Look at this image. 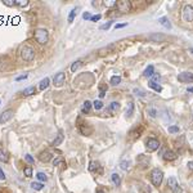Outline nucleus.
<instances>
[{"label":"nucleus","mask_w":193,"mask_h":193,"mask_svg":"<svg viewBox=\"0 0 193 193\" xmlns=\"http://www.w3.org/2000/svg\"><path fill=\"white\" fill-rule=\"evenodd\" d=\"M35 93H36V88L35 86H28V88H26L23 90V95H26V97L32 95V94H35Z\"/></svg>","instance_id":"obj_26"},{"label":"nucleus","mask_w":193,"mask_h":193,"mask_svg":"<svg viewBox=\"0 0 193 193\" xmlns=\"http://www.w3.org/2000/svg\"><path fill=\"white\" fill-rule=\"evenodd\" d=\"M189 51H191V53H193V49H189Z\"/></svg>","instance_id":"obj_57"},{"label":"nucleus","mask_w":193,"mask_h":193,"mask_svg":"<svg viewBox=\"0 0 193 193\" xmlns=\"http://www.w3.org/2000/svg\"><path fill=\"white\" fill-rule=\"evenodd\" d=\"M83 18L84 19H92V14H90L89 12H85L84 14H83Z\"/></svg>","instance_id":"obj_47"},{"label":"nucleus","mask_w":193,"mask_h":193,"mask_svg":"<svg viewBox=\"0 0 193 193\" xmlns=\"http://www.w3.org/2000/svg\"><path fill=\"white\" fill-rule=\"evenodd\" d=\"M106 90H107V85H106V84L99 85V92H104V93H106Z\"/></svg>","instance_id":"obj_49"},{"label":"nucleus","mask_w":193,"mask_h":193,"mask_svg":"<svg viewBox=\"0 0 193 193\" xmlns=\"http://www.w3.org/2000/svg\"><path fill=\"white\" fill-rule=\"evenodd\" d=\"M8 160H9L8 153L4 151V149H0V161H1V162H8Z\"/></svg>","instance_id":"obj_28"},{"label":"nucleus","mask_w":193,"mask_h":193,"mask_svg":"<svg viewBox=\"0 0 193 193\" xmlns=\"http://www.w3.org/2000/svg\"><path fill=\"white\" fill-rule=\"evenodd\" d=\"M115 44H110L108 46H104V48H101L99 49V55H106V54H110L112 53V51L115 50Z\"/></svg>","instance_id":"obj_13"},{"label":"nucleus","mask_w":193,"mask_h":193,"mask_svg":"<svg viewBox=\"0 0 193 193\" xmlns=\"http://www.w3.org/2000/svg\"><path fill=\"white\" fill-rule=\"evenodd\" d=\"M25 160L28 162V164H34V158L31 157V154H26L25 156Z\"/></svg>","instance_id":"obj_43"},{"label":"nucleus","mask_w":193,"mask_h":193,"mask_svg":"<svg viewBox=\"0 0 193 193\" xmlns=\"http://www.w3.org/2000/svg\"><path fill=\"white\" fill-rule=\"evenodd\" d=\"M23 173H25V175H26L27 178H31V177H32V167H30V166L25 167V169H23Z\"/></svg>","instance_id":"obj_33"},{"label":"nucleus","mask_w":193,"mask_h":193,"mask_svg":"<svg viewBox=\"0 0 193 193\" xmlns=\"http://www.w3.org/2000/svg\"><path fill=\"white\" fill-rule=\"evenodd\" d=\"M21 53V57H22V59H25V61H32L34 58H35V50H34L30 45H23L22 48H21L19 50Z\"/></svg>","instance_id":"obj_1"},{"label":"nucleus","mask_w":193,"mask_h":193,"mask_svg":"<svg viewBox=\"0 0 193 193\" xmlns=\"http://www.w3.org/2000/svg\"><path fill=\"white\" fill-rule=\"evenodd\" d=\"M164 179V173L160 169H153L151 171V182L154 187H160Z\"/></svg>","instance_id":"obj_2"},{"label":"nucleus","mask_w":193,"mask_h":193,"mask_svg":"<svg viewBox=\"0 0 193 193\" xmlns=\"http://www.w3.org/2000/svg\"><path fill=\"white\" fill-rule=\"evenodd\" d=\"M136 161H138V164H140V165H148L149 164V157L144 156V154H139V156L136 157Z\"/></svg>","instance_id":"obj_18"},{"label":"nucleus","mask_w":193,"mask_h":193,"mask_svg":"<svg viewBox=\"0 0 193 193\" xmlns=\"http://www.w3.org/2000/svg\"><path fill=\"white\" fill-rule=\"evenodd\" d=\"M97 193H106V192H104V191H102V189H98V191H97Z\"/></svg>","instance_id":"obj_56"},{"label":"nucleus","mask_w":193,"mask_h":193,"mask_svg":"<svg viewBox=\"0 0 193 193\" xmlns=\"http://www.w3.org/2000/svg\"><path fill=\"white\" fill-rule=\"evenodd\" d=\"M158 22H160L162 26H164L165 28H171V23H170V21H169V18L167 17H161L160 19H158Z\"/></svg>","instance_id":"obj_22"},{"label":"nucleus","mask_w":193,"mask_h":193,"mask_svg":"<svg viewBox=\"0 0 193 193\" xmlns=\"http://www.w3.org/2000/svg\"><path fill=\"white\" fill-rule=\"evenodd\" d=\"M61 162H62V158H55V160L53 161V164H54V166H57V165H59V164H61Z\"/></svg>","instance_id":"obj_51"},{"label":"nucleus","mask_w":193,"mask_h":193,"mask_svg":"<svg viewBox=\"0 0 193 193\" xmlns=\"http://www.w3.org/2000/svg\"><path fill=\"white\" fill-rule=\"evenodd\" d=\"M133 93H134L136 97H145V94H147V93L144 92V90L138 89V88H134V90H133Z\"/></svg>","instance_id":"obj_30"},{"label":"nucleus","mask_w":193,"mask_h":193,"mask_svg":"<svg viewBox=\"0 0 193 193\" xmlns=\"http://www.w3.org/2000/svg\"><path fill=\"white\" fill-rule=\"evenodd\" d=\"M183 18L187 22H192L193 21V7L192 5H186L183 8Z\"/></svg>","instance_id":"obj_9"},{"label":"nucleus","mask_w":193,"mask_h":193,"mask_svg":"<svg viewBox=\"0 0 193 193\" xmlns=\"http://www.w3.org/2000/svg\"><path fill=\"white\" fill-rule=\"evenodd\" d=\"M35 39L40 45H45L48 42V31L45 28H37L35 30Z\"/></svg>","instance_id":"obj_3"},{"label":"nucleus","mask_w":193,"mask_h":193,"mask_svg":"<svg viewBox=\"0 0 193 193\" xmlns=\"http://www.w3.org/2000/svg\"><path fill=\"white\" fill-rule=\"evenodd\" d=\"M49 84H50L49 77H45V79H42V80L40 81V85H39V89H40V90H45L46 88L49 86Z\"/></svg>","instance_id":"obj_23"},{"label":"nucleus","mask_w":193,"mask_h":193,"mask_svg":"<svg viewBox=\"0 0 193 193\" xmlns=\"http://www.w3.org/2000/svg\"><path fill=\"white\" fill-rule=\"evenodd\" d=\"M148 86L151 88V89H153L154 92H157V93H161V92H162V86H161L160 84L154 83V81H151V80H149V83H148Z\"/></svg>","instance_id":"obj_17"},{"label":"nucleus","mask_w":193,"mask_h":193,"mask_svg":"<svg viewBox=\"0 0 193 193\" xmlns=\"http://www.w3.org/2000/svg\"><path fill=\"white\" fill-rule=\"evenodd\" d=\"M178 80L180 83L192 84L193 83V72H182L178 75Z\"/></svg>","instance_id":"obj_7"},{"label":"nucleus","mask_w":193,"mask_h":193,"mask_svg":"<svg viewBox=\"0 0 193 193\" xmlns=\"http://www.w3.org/2000/svg\"><path fill=\"white\" fill-rule=\"evenodd\" d=\"M79 130H80V133L83 135H90L92 134V131H93V129L88 127L86 124H83V125H79Z\"/></svg>","instance_id":"obj_15"},{"label":"nucleus","mask_w":193,"mask_h":193,"mask_svg":"<svg viewBox=\"0 0 193 193\" xmlns=\"http://www.w3.org/2000/svg\"><path fill=\"white\" fill-rule=\"evenodd\" d=\"M51 158H53V154H51L49 151H44L40 153V156H39V160L42 161V162H49Z\"/></svg>","instance_id":"obj_12"},{"label":"nucleus","mask_w":193,"mask_h":193,"mask_svg":"<svg viewBox=\"0 0 193 193\" xmlns=\"http://www.w3.org/2000/svg\"><path fill=\"white\" fill-rule=\"evenodd\" d=\"M160 80H161V76L160 75H158V74H153L151 81H154V83H156V81H160Z\"/></svg>","instance_id":"obj_44"},{"label":"nucleus","mask_w":193,"mask_h":193,"mask_svg":"<svg viewBox=\"0 0 193 193\" xmlns=\"http://www.w3.org/2000/svg\"><path fill=\"white\" fill-rule=\"evenodd\" d=\"M92 106H93V103L90 102V101H85L83 103V106H81V112H83V113H89V111H90V108H92Z\"/></svg>","instance_id":"obj_16"},{"label":"nucleus","mask_w":193,"mask_h":193,"mask_svg":"<svg viewBox=\"0 0 193 193\" xmlns=\"http://www.w3.org/2000/svg\"><path fill=\"white\" fill-rule=\"evenodd\" d=\"M118 108H120V104H118V103H117V102H112V103L110 104V107H108V111H110L111 113H116V112L118 111Z\"/></svg>","instance_id":"obj_25"},{"label":"nucleus","mask_w":193,"mask_h":193,"mask_svg":"<svg viewBox=\"0 0 193 193\" xmlns=\"http://www.w3.org/2000/svg\"><path fill=\"white\" fill-rule=\"evenodd\" d=\"M28 4L27 0H16V5H18V7H26Z\"/></svg>","instance_id":"obj_38"},{"label":"nucleus","mask_w":193,"mask_h":193,"mask_svg":"<svg viewBox=\"0 0 193 193\" xmlns=\"http://www.w3.org/2000/svg\"><path fill=\"white\" fill-rule=\"evenodd\" d=\"M13 115H14V111L13 110H5L1 115H0V124H5L7 121H9V120L13 117Z\"/></svg>","instance_id":"obj_10"},{"label":"nucleus","mask_w":193,"mask_h":193,"mask_svg":"<svg viewBox=\"0 0 193 193\" xmlns=\"http://www.w3.org/2000/svg\"><path fill=\"white\" fill-rule=\"evenodd\" d=\"M104 95H106L104 92H99V98H104Z\"/></svg>","instance_id":"obj_54"},{"label":"nucleus","mask_w":193,"mask_h":193,"mask_svg":"<svg viewBox=\"0 0 193 193\" xmlns=\"http://www.w3.org/2000/svg\"><path fill=\"white\" fill-rule=\"evenodd\" d=\"M31 187H32V189H35V191H41L42 189V184L41 183L34 182V183H31Z\"/></svg>","instance_id":"obj_34"},{"label":"nucleus","mask_w":193,"mask_h":193,"mask_svg":"<svg viewBox=\"0 0 193 193\" xmlns=\"http://www.w3.org/2000/svg\"><path fill=\"white\" fill-rule=\"evenodd\" d=\"M180 131V129H179V126H177V125H173V126H169V133H179Z\"/></svg>","instance_id":"obj_39"},{"label":"nucleus","mask_w":193,"mask_h":193,"mask_svg":"<svg viewBox=\"0 0 193 193\" xmlns=\"http://www.w3.org/2000/svg\"><path fill=\"white\" fill-rule=\"evenodd\" d=\"M145 147H147V149L149 152H154L160 148V142H158L157 139H154V138H149L147 142H145Z\"/></svg>","instance_id":"obj_6"},{"label":"nucleus","mask_w":193,"mask_h":193,"mask_svg":"<svg viewBox=\"0 0 193 193\" xmlns=\"http://www.w3.org/2000/svg\"><path fill=\"white\" fill-rule=\"evenodd\" d=\"M63 142V133L62 131H59L58 133V135H57V138L54 139V142H53V145L54 147H57V145H59Z\"/></svg>","instance_id":"obj_27"},{"label":"nucleus","mask_w":193,"mask_h":193,"mask_svg":"<svg viewBox=\"0 0 193 193\" xmlns=\"http://www.w3.org/2000/svg\"><path fill=\"white\" fill-rule=\"evenodd\" d=\"M120 167H121L122 170H127L129 167H130V162L129 161H121L120 162Z\"/></svg>","instance_id":"obj_36"},{"label":"nucleus","mask_w":193,"mask_h":193,"mask_svg":"<svg viewBox=\"0 0 193 193\" xmlns=\"http://www.w3.org/2000/svg\"><path fill=\"white\" fill-rule=\"evenodd\" d=\"M36 178H37V180H40V182H46V180H48V178H46V175L44 173H37Z\"/></svg>","instance_id":"obj_35"},{"label":"nucleus","mask_w":193,"mask_h":193,"mask_svg":"<svg viewBox=\"0 0 193 193\" xmlns=\"http://www.w3.org/2000/svg\"><path fill=\"white\" fill-rule=\"evenodd\" d=\"M167 187H169V189L173 193H182V188L179 187L178 180L174 177H170L169 179H167Z\"/></svg>","instance_id":"obj_4"},{"label":"nucleus","mask_w":193,"mask_h":193,"mask_svg":"<svg viewBox=\"0 0 193 193\" xmlns=\"http://www.w3.org/2000/svg\"><path fill=\"white\" fill-rule=\"evenodd\" d=\"M99 162L98 161H90V164H89V171L90 173H95V171L99 169Z\"/></svg>","instance_id":"obj_21"},{"label":"nucleus","mask_w":193,"mask_h":193,"mask_svg":"<svg viewBox=\"0 0 193 193\" xmlns=\"http://www.w3.org/2000/svg\"><path fill=\"white\" fill-rule=\"evenodd\" d=\"M120 83H121V77H120V76H112V77H111V84L115 85V86H116V85H118Z\"/></svg>","instance_id":"obj_32"},{"label":"nucleus","mask_w":193,"mask_h":193,"mask_svg":"<svg viewBox=\"0 0 193 193\" xmlns=\"http://www.w3.org/2000/svg\"><path fill=\"white\" fill-rule=\"evenodd\" d=\"M93 107H94V110L95 111H99L103 108V103L101 101H94L93 102Z\"/></svg>","instance_id":"obj_31"},{"label":"nucleus","mask_w":193,"mask_h":193,"mask_svg":"<svg viewBox=\"0 0 193 193\" xmlns=\"http://www.w3.org/2000/svg\"><path fill=\"white\" fill-rule=\"evenodd\" d=\"M27 77H28V75H27V74H25V75H22V76H18V77H16V80H17V81H19V80L27 79Z\"/></svg>","instance_id":"obj_50"},{"label":"nucleus","mask_w":193,"mask_h":193,"mask_svg":"<svg viewBox=\"0 0 193 193\" xmlns=\"http://www.w3.org/2000/svg\"><path fill=\"white\" fill-rule=\"evenodd\" d=\"M104 4H106V7H113V5H116V1L115 0H108V1H106Z\"/></svg>","instance_id":"obj_45"},{"label":"nucleus","mask_w":193,"mask_h":193,"mask_svg":"<svg viewBox=\"0 0 193 193\" xmlns=\"http://www.w3.org/2000/svg\"><path fill=\"white\" fill-rule=\"evenodd\" d=\"M126 26H127V23H117V25L115 26V28L117 30V28H122V27H126Z\"/></svg>","instance_id":"obj_48"},{"label":"nucleus","mask_w":193,"mask_h":193,"mask_svg":"<svg viewBox=\"0 0 193 193\" xmlns=\"http://www.w3.org/2000/svg\"><path fill=\"white\" fill-rule=\"evenodd\" d=\"M76 8L75 9H72L71 10V13H70V16H68V22H72V21H74V18H75V16H76Z\"/></svg>","instance_id":"obj_40"},{"label":"nucleus","mask_w":193,"mask_h":193,"mask_svg":"<svg viewBox=\"0 0 193 193\" xmlns=\"http://www.w3.org/2000/svg\"><path fill=\"white\" fill-rule=\"evenodd\" d=\"M148 40H151L153 42H164L167 40V36L160 32H153L151 35H148Z\"/></svg>","instance_id":"obj_8"},{"label":"nucleus","mask_w":193,"mask_h":193,"mask_svg":"<svg viewBox=\"0 0 193 193\" xmlns=\"http://www.w3.org/2000/svg\"><path fill=\"white\" fill-rule=\"evenodd\" d=\"M147 112H148V115L151 116V117H156V116H157V111H156V108H152V107H149V108L147 110Z\"/></svg>","instance_id":"obj_37"},{"label":"nucleus","mask_w":193,"mask_h":193,"mask_svg":"<svg viewBox=\"0 0 193 193\" xmlns=\"http://www.w3.org/2000/svg\"><path fill=\"white\" fill-rule=\"evenodd\" d=\"M111 179H112V183L115 184L116 187H118L120 184H121V177H120L118 174H116V173H113L112 175H111Z\"/></svg>","instance_id":"obj_24"},{"label":"nucleus","mask_w":193,"mask_h":193,"mask_svg":"<svg viewBox=\"0 0 193 193\" xmlns=\"http://www.w3.org/2000/svg\"><path fill=\"white\" fill-rule=\"evenodd\" d=\"M153 74H154V67L152 66V64H149V66L144 70L143 76H144V77H152V76H153Z\"/></svg>","instance_id":"obj_19"},{"label":"nucleus","mask_w":193,"mask_h":193,"mask_svg":"<svg viewBox=\"0 0 193 193\" xmlns=\"http://www.w3.org/2000/svg\"><path fill=\"white\" fill-rule=\"evenodd\" d=\"M4 5H7V7H13V5H16V1L14 0H4Z\"/></svg>","instance_id":"obj_41"},{"label":"nucleus","mask_w":193,"mask_h":193,"mask_svg":"<svg viewBox=\"0 0 193 193\" xmlns=\"http://www.w3.org/2000/svg\"><path fill=\"white\" fill-rule=\"evenodd\" d=\"M133 113H134V103H133V102H129V103H127V107H126V112H125V115H126V117H131Z\"/></svg>","instance_id":"obj_20"},{"label":"nucleus","mask_w":193,"mask_h":193,"mask_svg":"<svg viewBox=\"0 0 193 193\" xmlns=\"http://www.w3.org/2000/svg\"><path fill=\"white\" fill-rule=\"evenodd\" d=\"M64 79H66V75H64L63 72H59V74H57L54 76L53 83H54L55 86H62L63 83H64Z\"/></svg>","instance_id":"obj_11"},{"label":"nucleus","mask_w":193,"mask_h":193,"mask_svg":"<svg viewBox=\"0 0 193 193\" xmlns=\"http://www.w3.org/2000/svg\"><path fill=\"white\" fill-rule=\"evenodd\" d=\"M0 180H5V174H4V171L1 170V167H0Z\"/></svg>","instance_id":"obj_52"},{"label":"nucleus","mask_w":193,"mask_h":193,"mask_svg":"<svg viewBox=\"0 0 193 193\" xmlns=\"http://www.w3.org/2000/svg\"><path fill=\"white\" fill-rule=\"evenodd\" d=\"M162 157H164V160H166V161H174L175 158H177V153L174 151H165V153L162 154Z\"/></svg>","instance_id":"obj_14"},{"label":"nucleus","mask_w":193,"mask_h":193,"mask_svg":"<svg viewBox=\"0 0 193 193\" xmlns=\"http://www.w3.org/2000/svg\"><path fill=\"white\" fill-rule=\"evenodd\" d=\"M187 92H188V93H193V88H188Z\"/></svg>","instance_id":"obj_55"},{"label":"nucleus","mask_w":193,"mask_h":193,"mask_svg":"<svg viewBox=\"0 0 193 193\" xmlns=\"http://www.w3.org/2000/svg\"><path fill=\"white\" fill-rule=\"evenodd\" d=\"M188 167H189V170H193V161L188 162Z\"/></svg>","instance_id":"obj_53"},{"label":"nucleus","mask_w":193,"mask_h":193,"mask_svg":"<svg viewBox=\"0 0 193 193\" xmlns=\"http://www.w3.org/2000/svg\"><path fill=\"white\" fill-rule=\"evenodd\" d=\"M111 26H112V21H111V22H107V23H104V25H102V26H101V30H108Z\"/></svg>","instance_id":"obj_42"},{"label":"nucleus","mask_w":193,"mask_h":193,"mask_svg":"<svg viewBox=\"0 0 193 193\" xmlns=\"http://www.w3.org/2000/svg\"><path fill=\"white\" fill-rule=\"evenodd\" d=\"M81 64H83V62H81V61H76V62H74V63H72V66H71V71H72V72H76V71L81 67Z\"/></svg>","instance_id":"obj_29"},{"label":"nucleus","mask_w":193,"mask_h":193,"mask_svg":"<svg viewBox=\"0 0 193 193\" xmlns=\"http://www.w3.org/2000/svg\"><path fill=\"white\" fill-rule=\"evenodd\" d=\"M116 7H117V10L121 13H127L131 10V3L129 0H121V1L116 3Z\"/></svg>","instance_id":"obj_5"},{"label":"nucleus","mask_w":193,"mask_h":193,"mask_svg":"<svg viewBox=\"0 0 193 193\" xmlns=\"http://www.w3.org/2000/svg\"><path fill=\"white\" fill-rule=\"evenodd\" d=\"M101 14H95V16H92V19L90 21H93V22H97V21H99L101 19Z\"/></svg>","instance_id":"obj_46"}]
</instances>
